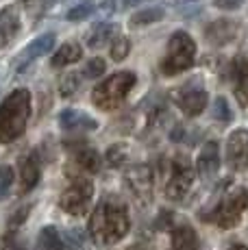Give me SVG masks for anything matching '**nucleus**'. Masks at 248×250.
I'll list each match as a JSON object with an SVG mask.
<instances>
[{"label":"nucleus","instance_id":"nucleus-12","mask_svg":"<svg viewBox=\"0 0 248 250\" xmlns=\"http://www.w3.org/2000/svg\"><path fill=\"white\" fill-rule=\"evenodd\" d=\"M20 26H22L20 11H18L13 4L0 9V50L7 48L13 40H16L18 33H20Z\"/></svg>","mask_w":248,"mask_h":250},{"label":"nucleus","instance_id":"nucleus-22","mask_svg":"<svg viewBox=\"0 0 248 250\" xmlns=\"http://www.w3.org/2000/svg\"><path fill=\"white\" fill-rule=\"evenodd\" d=\"M164 16H165V11L161 7H146V9H140V11L133 13V16L128 18V24H131V26H146V24L164 20Z\"/></svg>","mask_w":248,"mask_h":250},{"label":"nucleus","instance_id":"nucleus-23","mask_svg":"<svg viewBox=\"0 0 248 250\" xmlns=\"http://www.w3.org/2000/svg\"><path fill=\"white\" fill-rule=\"evenodd\" d=\"M40 242H41V248H44V250H65L63 237H61L59 230H57L55 227H46V229H41V233H40Z\"/></svg>","mask_w":248,"mask_h":250},{"label":"nucleus","instance_id":"nucleus-21","mask_svg":"<svg viewBox=\"0 0 248 250\" xmlns=\"http://www.w3.org/2000/svg\"><path fill=\"white\" fill-rule=\"evenodd\" d=\"M74 166L79 167L81 172L94 174V172L100 170V155L94 148H81V150L74 152Z\"/></svg>","mask_w":248,"mask_h":250},{"label":"nucleus","instance_id":"nucleus-18","mask_svg":"<svg viewBox=\"0 0 248 250\" xmlns=\"http://www.w3.org/2000/svg\"><path fill=\"white\" fill-rule=\"evenodd\" d=\"M116 33H118V24H113V22H98V24H94V28L89 31V35H87V46L96 50V48L109 44V42H113Z\"/></svg>","mask_w":248,"mask_h":250},{"label":"nucleus","instance_id":"nucleus-1","mask_svg":"<svg viewBox=\"0 0 248 250\" xmlns=\"http://www.w3.org/2000/svg\"><path fill=\"white\" fill-rule=\"evenodd\" d=\"M131 229V220L122 205L103 203L96 207L92 220H89V235L96 244L109 246V244L120 242Z\"/></svg>","mask_w":248,"mask_h":250},{"label":"nucleus","instance_id":"nucleus-19","mask_svg":"<svg viewBox=\"0 0 248 250\" xmlns=\"http://www.w3.org/2000/svg\"><path fill=\"white\" fill-rule=\"evenodd\" d=\"M83 57V48H81L76 42H68L59 48V50L52 55V68H65V65H72Z\"/></svg>","mask_w":248,"mask_h":250},{"label":"nucleus","instance_id":"nucleus-28","mask_svg":"<svg viewBox=\"0 0 248 250\" xmlns=\"http://www.w3.org/2000/svg\"><path fill=\"white\" fill-rule=\"evenodd\" d=\"M79 74H74V72H70V74H65L63 79H61L59 83V94L63 96V98H72L76 94V89H79Z\"/></svg>","mask_w":248,"mask_h":250},{"label":"nucleus","instance_id":"nucleus-37","mask_svg":"<svg viewBox=\"0 0 248 250\" xmlns=\"http://www.w3.org/2000/svg\"><path fill=\"white\" fill-rule=\"evenodd\" d=\"M140 2H144V0H124L126 7H133V4H140Z\"/></svg>","mask_w":248,"mask_h":250},{"label":"nucleus","instance_id":"nucleus-25","mask_svg":"<svg viewBox=\"0 0 248 250\" xmlns=\"http://www.w3.org/2000/svg\"><path fill=\"white\" fill-rule=\"evenodd\" d=\"M94 11H96V2H94V0H83V2L74 4V7L65 13V18L72 22H81V20H87Z\"/></svg>","mask_w":248,"mask_h":250},{"label":"nucleus","instance_id":"nucleus-7","mask_svg":"<svg viewBox=\"0 0 248 250\" xmlns=\"http://www.w3.org/2000/svg\"><path fill=\"white\" fill-rule=\"evenodd\" d=\"M94 198V185L87 179H74L72 185L61 194L59 207L70 215H83Z\"/></svg>","mask_w":248,"mask_h":250},{"label":"nucleus","instance_id":"nucleus-29","mask_svg":"<svg viewBox=\"0 0 248 250\" xmlns=\"http://www.w3.org/2000/svg\"><path fill=\"white\" fill-rule=\"evenodd\" d=\"M104 70H107V63H104V59H100V57H94V59H89L87 63H85L83 76H87V79H100V76L104 74Z\"/></svg>","mask_w":248,"mask_h":250},{"label":"nucleus","instance_id":"nucleus-35","mask_svg":"<svg viewBox=\"0 0 248 250\" xmlns=\"http://www.w3.org/2000/svg\"><path fill=\"white\" fill-rule=\"evenodd\" d=\"M113 4H116L113 0H104V2H100V11H103L104 16H111V13H113Z\"/></svg>","mask_w":248,"mask_h":250},{"label":"nucleus","instance_id":"nucleus-30","mask_svg":"<svg viewBox=\"0 0 248 250\" xmlns=\"http://www.w3.org/2000/svg\"><path fill=\"white\" fill-rule=\"evenodd\" d=\"M0 250H28L24 239L18 233H7L0 237Z\"/></svg>","mask_w":248,"mask_h":250},{"label":"nucleus","instance_id":"nucleus-20","mask_svg":"<svg viewBox=\"0 0 248 250\" xmlns=\"http://www.w3.org/2000/svg\"><path fill=\"white\" fill-rule=\"evenodd\" d=\"M233 79H235L237 87H235V94H237V100L240 104L244 107L248 103V91H246V83H248V61L244 57H237L233 61Z\"/></svg>","mask_w":248,"mask_h":250},{"label":"nucleus","instance_id":"nucleus-2","mask_svg":"<svg viewBox=\"0 0 248 250\" xmlns=\"http://www.w3.org/2000/svg\"><path fill=\"white\" fill-rule=\"evenodd\" d=\"M31 120V94L16 89L0 103V144L16 142Z\"/></svg>","mask_w":248,"mask_h":250},{"label":"nucleus","instance_id":"nucleus-13","mask_svg":"<svg viewBox=\"0 0 248 250\" xmlns=\"http://www.w3.org/2000/svg\"><path fill=\"white\" fill-rule=\"evenodd\" d=\"M52 46H55V35H52V33H44V35H40L37 40H33L31 44L16 57V65L18 68H24V65L31 63V61L48 55V52L52 50Z\"/></svg>","mask_w":248,"mask_h":250},{"label":"nucleus","instance_id":"nucleus-8","mask_svg":"<svg viewBox=\"0 0 248 250\" xmlns=\"http://www.w3.org/2000/svg\"><path fill=\"white\" fill-rule=\"evenodd\" d=\"M172 96H174V103L181 107V111L187 115L203 113L205 104H207V89H205L198 81L185 83L183 87H179Z\"/></svg>","mask_w":248,"mask_h":250},{"label":"nucleus","instance_id":"nucleus-38","mask_svg":"<svg viewBox=\"0 0 248 250\" xmlns=\"http://www.w3.org/2000/svg\"><path fill=\"white\" fill-rule=\"evenodd\" d=\"M228 250H248V248H246V246H242V244H235V246H231Z\"/></svg>","mask_w":248,"mask_h":250},{"label":"nucleus","instance_id":"nucleus-26","mask_svg":"<svg viewBox=\"0 0 248 250\" xmlns=\"http://www.w3.org/2000/svg\"><path fill=\"white\" fill-rule=\"evenodd\" d=\"M107 163L113 167H120L124 163L128 161V146L126 144H113V146H109L107 150Z\"/></svg>","mask_w":248,"mask_h":250},{"label":"nucleus","instance_id":"nucleus-9","mask_svg":"<svg viewBox=\"0 0 248 250\" xmlns=\"http://www.w3.org/2000/svg\"><path fill=\"white\" fill-rule=\"evenodd\" d=\"M124 181H126L131 194L140 200L142 205H148L152 198V170L144 163L140 166H131L124 174Z\"/></svg>","mask_w":248,"mask_h":250},{"label":"nucleus","instance_id":"nucleus-10","mask_svg":"<svg viewBox=\"0 0 248 250\" xmlns=\"http://www.w3.org/2000/svg\"><path fill=\"white\" fill-rule=\"evenodd\" d=\"M227 161L233 170L248 172V131H233L227 142Z\"/></svg>","mask_w":248,"mask_h":250},{"label":"nucleus","instance_id":"nucleus-16","mask_svg":"<svg viewBox=\"0 0 248 250\" xmlns=\"http://www.w3.org/2000/svg\"><path fill=\"white\" fill-rule=\"evenodd\" d=\"M59 124L63 131H94L96 122L89 118L87 113L74 111V109H65L59 115Z\"/></svg>","mask_w":248,"mask_h":250},{"label":"nucleus","instance_id":"nucleus-3","mask_svg":"<svg viewBox=\"0 0 248 250\" xmlns=\"http://www.w3.org/2000/svg\"><path fill=\"white\" fill-rule=\"evenodd\" d=\"M137 76L133 72H116L109 79L100 81L92 91V103L103 111H113L124 103L128 91L135 87Z\"/></svg>","mask_w":248,"mask_h":250},{"label":"nucleus","instance_id":"nucleus-34","mask_svg":"<svg viewBox=\"0 0 248 250\" xmlns=\"http://www.w3.org/2000/svg\"><path fill=\"white\" fill-rule=\"evenodd\" d=\"M28 211H31V207H28V205H26V207H22V209L18 211L16 215H11V220H9V224H11L13 229H16V227H20V222H22V220H24L26 215H28Z\"/></svg>","mask_w":248,"mask_h":250},{"label":"nucleus","instance_id":"nucleus-11","mask_svg":"<svg viewBox=\"0 0 248 250\" xmlns=\"http://www.w3.org/2000/svg\"><path fill=\"white\" fill-rule=\"evenodd\" d=\"M240 33V24L231 18H218V20L209 22L207 28H205V37L211 42L213 46H227L231 44L233 40Z\"/></svg>","mask_w":248,"mask_h":250},{"label":"nucleus","instance_id":"nucleus-14","mask_svg":"<svg viewBox=\"0 0 248 250\" xmlns=\"http://www.w3.org/2000/svg\"><path fill=\"white\" fill-rule=\"evenodd\" d=\"M196 167H198V174L203 176V179H211V176L218 172V167H220V148H218L216 142H207L203 148H200Z\"/></svg>","mask_w":248,"mask_h":250},{"label":"nucleus","instance_id":"nucleus-15","mask_svg":"<svg viewBox=\"0 0 248 250\" xmlns=\"http://www.w3.org/2000/svg\"><path fill=\"white\" fill-rule=\"evenodd\" d=\"M40 174H41L40 157H37V152H31V155H26L20 163V187H22V191H31L33 187L40 183Z\"/></svg>","mask_w":248,"mask_h":250},{"label":"nucleus","instance_id":"nucleus-31","mask_svg":"<svg viewBox=\"0 0 248 250\" xmlns=\"http://www.w3.org/2000/svg\"><path fill=\"white\" fill-rule=\"evenodd\" d=\"M13 187V167L0 166V200L7 198Z\"/></svg>","mask_w":248,"mask_h":250},{"label":"nucleus","instance_id":"nucleus-24","mask_svg":"<svg viewBox=\"0 0 248 250\" xmlns=\"http://www.w3.org/2000/svg\"><path fill=\"white\" fill-rule=\"evenodd\" d=\"M63 244H65V248H70V250H89V239L83 229L65 230Z\"/></svg>","mask_w":248,"mask_h":250},{"label":"nucleus","instance_id":"nucleus-33","mask_svg":"<svg viewBox=\"0 0 248 250\" xmlns=\"http://www.w3.org/2000/svg\"><path fill=\"white\" fill-rule=\"evenodd\" d=\"M24 7L28 11V16H31L33 20H37L46 9V0H24Z\"/></svg>","mask_w":248,"mask_h":250},{"label":"nucleus","instance_id":"nucleus-5","mask_svg":"<svg viewBox=\"0 0 248 250\" xmlns=\"http://www.w3.org/2000/svg\"><path fill=\"white\" fill-rule=\"evenodd\" d=\"M248 207V191L244 187H233L224 194V198L211 209V213H203L205 220L213 222L220 229H233L240 224Z\"/></svg>","mask_w":248,"mask_h":250},{"label":"nucleus","instance_id":"nucleus-4","mask_svg":"<svg viewBox=\"0 0 248 250\" xmlns=\"http://www.w3.org/2000/svg\"><path fill=\"white\" fill-rule=\"evenodd\" d=\"M194 61H196V42L192 40V35H187L185 31L172 33L165 57L161 61V72L168 76L181 74V72L192 68Z\"/></svg>","mask_w":248,"mask_h":250},{"label":"nucleus","instance_id":"nucleus-32","mask_svg":"<svg viewBox=\"0 0 248 250\" xmlns=\"http://www.w3.org/2000/svg\"><path fill=\"white\" fill-rule=\"evenodd\" d=\"M213 118L218 122H231V109H228V103L224 96H218L213 100Z\"/></svg>","mask_w":248,"mask_h":250},{"label":"nucleus","instance_id":"nucleus-17","mask_svg":"<svg viewBox=\"0 0 248 250\" xmlns=\"http://www.w3.org/2000/svg\"><path fill=\"white\" fill-rule=\"evenodd\" d=\"M170 250H200L196 230L189 227V224H179V227H174Z\"/></svg>","mask_w":248,"mask_h":250},{"label":"nucleus","instance_id":"nucleus-6","mask_svg":"<svg viewBox=\"0 0 248 250\" xmlns=\"http://www.w3.org/2000/svg\"><path fill=\"white\" fill-rule=\"evenodd\" d=\"M194 183V167L185 155H176L170 163V179L165 183V196L174 203L187 196L189 187Z\"/></svg>","mask_w":248,"mask_h":250},{"label":"nucleus","instance_id":"nucleus-27","mask_svg":"<svg viewBox=\"0 0 248 250\" xmlns=\"http://www.w3.org/2000/svg\"><path fill=\"white\" fill-rule=\"evenodd\" d=\"M128 50H131V42L124 35H116L111 42V59L113 61H122L128 57Z\"/></svg>","mask_w":248,"mask_h":250},{"label":"nucleus","instance_id":"nucleus-36","mask_svg":"<svg viewBox=\"0 0 248 250\" xmlns=\"http://www.w3.org/2000/svg\"><path fill=\"white\" fill-rule=\"evenodd\" d=\"M126 250H155V246L148 242H137V244H133V246H128Z\"/></svg>","mask_w":248,"mask_h":250}]
</instances>
